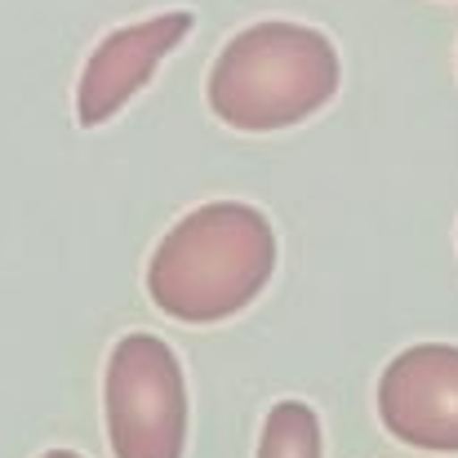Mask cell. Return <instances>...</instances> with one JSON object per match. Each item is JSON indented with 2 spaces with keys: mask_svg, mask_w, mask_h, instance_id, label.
Returning <instances> with one entry per match:
<instances>
[{
  "mask_svg": "<svg viewBox=\"0 0 458 458\" xmlns=\"http://www.w3.org/2000/svg\"><path fill=\"white\" fill-rule=\"evenodd\" d=\"M191 27H196L191 9H169V13H156V18L107 31L94 45V54L85 58V67H81L76 125L98 130V125L116 121L152 85L156 67L191 36Z\"/></svg>",
  "mask_w": 458,
  "mask_h": 458,
  "instance_id": "cell-5",
  "label": "cell"
},
{
  "mask_svg": "<svg viewBox=\"0 0 458 458\" xmlns=\"http://www.w3.org/2000/svg\"><path fill=\"white\" fill-rule=\"evenodd\" d=\"M338 85L343 63L325 31L290 18H263L218 49L205 98L227 130L276 134L325 112Z\"/></svg>",
  "mask_w": 458,
  "mask_h": 458,
  "instance_id": "cell-2",
  "label": "cell"
},
{
  "mask_svg": "<svg viewBox=\"0 0 458 458\" xmlns=\"http://www.w3.org/2000/svg\"><path fill=\"white\" fill-rule=\"evenodd\" d=\"M276 272V232L245 200L182 214L148 259V299L178 325H223L254 303Z\"/></svg>",
  "mask_w": 458,
  "mask_h": 458,
  "instance_id": "cell-1",
  "label": "cell"
},
{
  "mask_svg": "<svg viewBox=\"0 0 458 458\" xmlns=\"http://www.w3.org/2000/svg\"><path fill=\"white\" fill-rule=\"evenodd\" d=\"M40 458H81V454H76V450H45Z\"/></svg>",
  "mask_w": 458,
  "mask_h": 458,
  "instance_id": "cell-7",
  "label": "cell"
},
{
  "mask_svg": "<svg viewBox=\"0 0 458 458\" xmlns=\"http://www.w3.org/2000/svg\"><path fill=\"white\" fill-rule=\"evenodd\" d=\"M103 423L116 458H182L187 374L160 334H125L103 369Z\"/></svg>",
  "mask_w": 458,
  "mask_h": 458,
  "instance_id": "cell-3",
  "label": "cell"
},
{
  "mask_svg": "<svg viewBox=\"0 0 458 458\" xmlns=\"http://www.w3.org/2000/svg\"><path fill=\"white\" fill-rule=\"evenodd\" d=\"M259 458H325L320 414L307 401H276L263 419Z\"/></svg>",
  "mask_w": 458,
  "mask_h": 458,
  "instance_id": "cell-6",
  "label": "cell"
},
{
  "mask_svg": "<svg viewBox=\"0 0 458 458\" xmlns=\"http://www.w3.org/2000/svg\"><path fill=\"white\" fill-rule=\"evenodd\" d=\"M378 423L410 450L458 454V347L414 343L378 374Z\"/></svg>",
  "mask_w": 458,
  "mask_h": 458,
  "instance_id": "cell-4",
  "label": "cell"
}]
</instances>
